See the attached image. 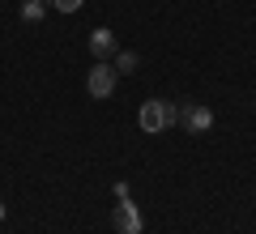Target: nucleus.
<instances>
[{
	"mask_svg": "<svg viewBox=\"0 0 256 234\" xmlns=\"http://www.w3.org/2000/svg\"><path fill=\"white\" fill-rule=\"evenodd\" d=\"M111 64H116V72H137V51H116Z\"/></svg>",
	"mask_w": 256,
	"mask_h": 234,
	"instance_id": "obj_7",
	"label": "nucleus"
},
{
	"mask_svg": "<svg viewBox=\"0 0 256 234\" xmlns=\"http://www.w3.org/2000/svg\"><path fill=\"white\" fill-rule=\"evenodd\" d=\"M0 222H4V205H0Z\"/></svg>",
	"mask_w": 256,
	"mask_h": 234,
	"instance_id": "obj_9",
	"label": "nucleus"
},
{
	"mask_svg": "<svg viewBox=\"0 0 256 234\" xmlns=\"http://www.w3.org/2000/svg\"><path fill=\"white\" fill-rule=\"evenodd\" d=\"M47 9H52L47 0H26V4H22V17H26V21H43Z\"/></svg>",
	"mask_w": 256,
	"mask_h": 234,
	"instance_id": "obj_6",
	"label": "nucleus"
},
{
	"mask_svg": "<svg viewBox=\"0 0 256 234\" xmlns=\"http://www.w3.org/2000/svg\"><path fill=\"white\" fill-rule=\"evenodd\" d=\"M180 128L188 136H201L214 128V111L205 107V102H180Z\"/></svg>",
	"mask_w": 256,
	"mask_h": 234,
	"instance_id": "obj_2",
	"label": "nucleus"
},
{
	"mask_svg": "<svg viewBox=\"0 0 256 234\" xmlns=\"http://www.w3.org/2000/svg\"><path fill=\"white\" fill-rule=\"evenodd\" d=\"M111 226H116V234H141V230H146L141 209L132 205V196H124L116 209H111Z\"/></svg>",
	"mask_w": 256,
	"mask_h": 234,
	"instance_id": "obj_4",
	"label": "nucleus"
},
{
	"mask_svg": "<svg viewBox=\"0 0 256 234\" xmlns=\"http://www.w3.org/2000/svg\"><path fill=\"white\" fill-rule=\"evenodd\" d=\"M47 4H52L56 13H77V9L86 4V0H47Z\"/></svg>",
	"mask_w": 256,
	"mask_h": 234,
	"instance_id": "obj_8",
	"label": "nucleus"
},
{
	"mask_svg": "<svg viewBox=\"0 0 256 234\" xmlns=\"http://www.w3.org/2000/svg\"><path fill=\"white\" fill-rule=\"evenodd\" d=\"M137 124H141V132L162 136L166 128H175V124H180V102H166V98H150V102H141Z\"/></svg>",
	"mask_w": 256,
	"mask_h": 234,
	"instance_id": "obj_1",
	"label": "nucleus"
},
{
	"mask_svg": "<svg viewBox=\"0 0 256 234\" xmlns=\"http://www.w3.org/2000/svg\"><path fill=\"white\" fill-rule=\"evenodd\" d=\"M116 64H107V60H94V68H90V77H86V90H90V98H111L116 94Z\"/></svg>",
	"mask_w": 256,
	"mask_h": 234,
	"instance_id": "obj_3",
	"label": "nucleus"
},
{
	"mask_svg": "<svg viewBox=\"0 0 256 234\" xmlns=\"http://www.w3.org/2000/svg\"><path fill=\"white\" fill-rule=\"evenodd\" d=\"M90 55L94 60H111V55H116V34H111L107 26L90 30Z\"/></svg>",
	"mask_w": 256,
	"mask_h": 234,
	"instance_id": "obj_5",
	"label": "nucleus"
}]
</instances>
